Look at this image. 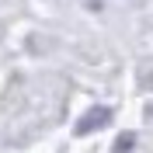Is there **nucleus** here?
Wrapping results in <instances>:
<instances>
[{
    "instance_id": "obj_1",
    "label": "nucleus",
    "mask_w": 153,
    "mask_h": 153,
    "mask_svg": "<svg viewBox=\"0 0 153 153\" xmlns=\"http://www.w3.org/2000/svg\"><path fill=\"white\" fill-rule=\"evenodd\" d=\"M108 118H111V111H108V108H94V111H87L84 118H80V125H76V132H91L94 125H105Z\"/></svg>"
}]
</instances>
